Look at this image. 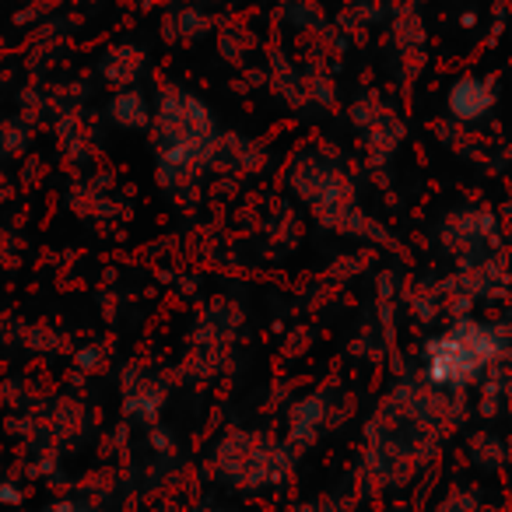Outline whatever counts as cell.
<instances>
[{
  "label": "cell",
  "mask_w": 512,
  "mask_h": 512,
  "mask_svg": "<svg viewBox=\"0 0 512 512\" xmlns=\"http://www.w3.org/2000/svg\"><path fill=\"white\" fill-rule=\"evenodd\" d=\"M288 190L309 207V214H313L323 228L390 242V235L358 207V190L348 172H344L334 158L320 155L316 148L295 151V158L288 162Z\"/></svg>",
  "instance_id": "3"
},
{
  "label": "cell",
  "mask_w": 512,
  "mask_h": 512,
  "mask_svg": "<svg viewBox=\"0 0 512 512\" xmlns=\"http://www.w3.org/2000/svg\"><path fill=\"white\" fill-rule=\"evenodd\" d=\"M285 18H288V25H292V29H299V32L323 25V15H320V8H316L313 0H288Z\"/></svg>",
  "instance_id": "16"
},
{
  "label": "cell",
  "mask_w": 512,
  "mask_h": 512,
  "mask_svg": "<svg viewBox=\"0 0 512 512\" xmlns=\"http://www.w3.org/2000/svg\"><path fill=\"white\" fill-rule=\"evenodd\" d=\"M256 50H260V39H256V32L249 25L242 22L218 25V53L228 64H246Z\"/></svg>",
  "instance_id": "14"
},
{
  "label": "cell",
  "mask_w": 512,
  "mask_h": 512,
  "mask_svg": "<svg viewBox=\"0 0 512 512\" xmlns=\"http://www.w3.org/2000/svg\"><path fill=\"white\" fill-rule=\"evenodd\" d=\"M144 71H148V53L137 43H116L99 57V78L106 81L113 92H120V88H137Z\"/></svg>",
  "instance_id": "7"
},
{
  "label": "cell",
  "mask_w": 512,
  "mask_h": 512,
  "mask_svg": "<svg viewBox=\"0 0 512 512\" xmlns=\"http://www.w3.org/2000/svg\"><path fill=\"white\" fill-rule=\"evenodd\" d=\"M165 397L169 390L162 386V379H155L151 372H130L127 386H123V411L130 414L134 421H155L165 407Z\"/></svg>",
  "instance_id": "10"
},
{
  "label": "cell",
  "mask_w": 512,
  "mask_h": 512,
  "mask_svg": "<svg viewBox=\"0 0 512 512\" xmlns=\"http://www.w3.org/2000/svg\"><path fill=\"white\" fill-rule=\"evenodd\" d=\"M214 25L218 22H214V15L204 4H183L169 18H162V39H172V43H200Z\"/></svg>",
  "instance_id": "11"
},
{
  "label": "cell",
  "mask_w": 512,
  "mask_h": 512,
  "mask_svg": "<svg viewBox=\"0 0 512 512\" xmlns=\"http://www.w3.org/2000/svg\"><path fill=\"white\" fill-rule=\"evenodd\" d=\"M102 358H106V351H102L99 344H85V348H78V355H74V365L85 372H95L102 365Z\"/></svg>",
  "instance_id": "17"
},
{
  "label": "cell",
  "mask_w": 512,
  "mask_h": 512,
  "mask_svg": "<svg viewBox=\"0 0 512 512\" xmlns=\"http://www.w3.org/2000/svg\"><path fill=\"white\" fill-rule=\"evenodd\" d=\"M106 120L120 130H151V123H155V102H151V95L141 85L120 88L106 102Z\"/></svg>",
  "instance_id": "9"
},
{
  "label": "cell",
  "mask_w": 512,
  "mask_h": 512,
  "mask_svg": "<svg viewBox=\"0 0 512 512\" xmlns=\"http://www.w3.org/2000/svg\"><path fill=\"white\" fill-rule=\"evenodd\" d=\"M439 242L449 256L460 260V271H470L498 253L502 228H498L495 211L488 207H460L439 221Z\"/></svg>",
  "instance_id": "5"
},
{
  "label": "cell",
  "mask_w": 512,
  "mask_h": 512,
  "mask_svg": "<svg viewBox=\"0 0 512 512\" xmlns=\"http://www.w3.org/2000/svg\"><path fill=\"white\" fill-rule=\"evenodd\" d=\"M495 102L498 85L491 74H460L446 88V116L460 127H474V123L488 120Z\"/></svg>",
  "instance_id": "6"
},
{
  "label": "cell",
  "mask_w": 512,
  "mask_h": 512,
  "mask_svg": "<svg viewBox=\"0 0 512 512\" xmlns=\"http://www.w3.org/2000/svg\"><path fill=\"white\" fill-rule=\"evenodd\" d=\"M155 183L165 193H179L197 186L204 172L214 169V155L221 144V127L211 106L200 95L179 88L176 81H162L155 92Z\"/></svg>",
  "instance_id": "1"
},
{
  "label": "cell",
  "mask_w": 512,
  "mask_h": 512,
  "mask_svg": "<svg viewBox=\"0 0 512 512\" xmlns=\"http://www.w3.org/2000/svg\"><path fill=\"white\" fill-rule=\"evenodd\" d=\"M204 512H221V509H204Z\"/></svg>",
  "instance_id": "20"
},
{
  "label": "cell",
  "mask_w": 512,
  "mask_h": 512,
  "mask_svg": "<svg viewBox=\"0 0 512 512\" xmlns=\"http://www.w3.org/2000/svg\"><path fill=\"white\" fill-rule=\"evenodd\" d=\"M271 81H274V92H278L288 106H295V109L309 106V99H306V71H302V67H295L281 50L271 53Z\"/></svg>",
  "instance_id": "13"
},
{
  "label": "cell",
  "mask_w": 512,
  "mask_h": 512,
  "mask_svg": "<svg viewBox=\"0 0 512 512\" xmlns=\"http://www.w3.org/2000/svg\"><path fill=\"white\" fill-rule=\"evenodd\" d=\"M393 39H397V46L404 53H414L421 46V39H425L421 18L407 8H397V15H393Z\"/></svg>",
  "instance_id": "15"
},
{
  "label": "cell",
  "mask_w": 512,
  "mask_h": 512,
  "mask_svg": "<svg viewBox=\"0 0 512 512\" xmlns=\"http://www.w3.org/2000/svg\"><path fill=\"white\" fill-rule=\"evenodd\" d=\"M512 351V330L505 323L456 316L442 334L428 337L421 362L425 379L435 390H467L470 383L495 369Z\"/></svg>",
  "instance_id": "2"
},
{
  "label": "cell",
  "mask_w": 512,
  "mask_h": 512,
  "mask_svg": "<svg viewBox=\"0 0 512 512\" xmlns=\"http://www.w3.org/2000/svg\"><path fill=\"white\" fill-rule=\"evenodd\" d=\"M25 498V491L15 481H0V505H18Z\"/></svg>",
  "instance_id": "18"
},
{
  "label": "cell",
  "mask_w": 512,
  "mask_h": 512,
  "mask_svg": "<svg viewBox=\"0 0 512 512\" xmlns=\"http://www.w3.org/2000/svg\"><path fill=\"white\" fill-rule=\"evenodd\" d=\"M43 512H88L81 502H74V498H57V502H50Z\"/></svg>",
  "instance_id": "19"
},
{
  "label": "cell",
  "mask_w": 512,
  "mask_h": 512,
  "mask_svg": "<svg viewBox=\"0 0 512 512\" xmlns=\"http://www.w3.org/2000/svg\"><path fill=\"white\" fill-rule=\"evenodd\" d=\"M330 421V404L327 393H309V397H299L292 407H288V442L292 446H313L320 439V432Z\"/></svg>",
  "instance_id": "8"
},
{
  "label": "cell",
  "mask_w": 512,
  "mask_h": 512,
  "mask_svg": "<svg viewBox=\"0 0 512 512\" xmlns=\"http://www.w3.org/2000/svg\"><path fill=\"white\" fill-rule=\"evenodd\" d=\"M214 470L221 481L235 488H267L278 484L292 470V453L278 442H267L249 432H228L214 446Z\"/></svg>",
  "instance_id": "4"
},
{
  "label": "cell",
  "mask_w": 512,
  "mask_h": 512,
  "mask_svg": "<svg viewBox=\"0 0 512 512\" xmlns=\"http://www.w3.org/2000/svg\"><path fill=\"white\" fill-rule=\"evenodd\" d=\"M358 134H362L365 151H369L372 162H386L400 148V141H404V123H400V116L390 106H383L376 120L365 130H358Z\"/></svg>",
  "instance_id": "12"
}]
</instances>
